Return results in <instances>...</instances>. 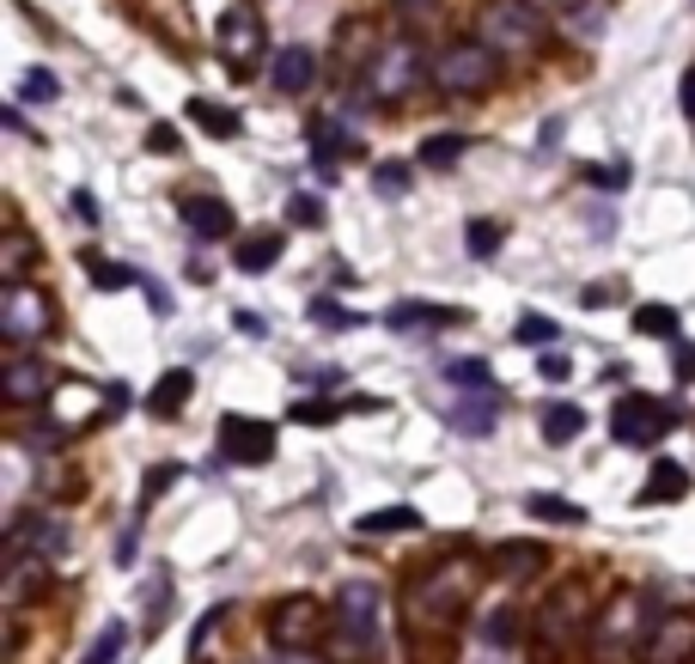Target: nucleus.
<instances>
[{"label":"nucleus","instance_id":"f257e3e1","mask_svg":"<svg viewBox=\"0 0 695 664\" xmlns=\"http://www.w3.org/2000/svg\"><path fill=\"white\" fill-rule=\"evenodd\" d=\"M488 74H495V43H451L433 62V79L446 92H476V86H488Z\"/></svg>","mask_w":695,"mask_h":664},{"label":"nucleus","instance_id":"f03ea898","mask_svg":"<svg viewBox=\"0 0 695 664\" xmlns=\"http://www.w3.org/2000/svg\"><path fill=\"white\" fill-rule=\"evenodd\" d=\"M671 409L665 402H653V397H622L617 402V415H610V433H617L622 446H653V439H665L671 433Z\"/></svg>","mask_w":695,"mask_h":664},{"label":"nucleus","instance_id":"7ed1b4c3","mask_svg":"<svg viewBox=\"0 0 695 664\" xmlns=\"http://www.w3.org/2000/svg\"><path fill=\"white\" fill-rule=\"evenodd\" d=\"M220 458L226 464H269L275 458V427L269 421H245V415H226L220 421Z\"/></svg>","mask_w":695,"mask_h":664},{"label":"nucleus","instance_id":"20e7f679","mask_svg":"<svg viewBox=\"0 0 695 664\" xmlns=\"http://www.w3.org/2000/svg\"><path fill=\"white\" fill-rule=\"evenodd\" d=\"M318 628H324L318 598H287L275 616H269V640H275L281 652H287V647H311V640H318Z\"/></svg>","mask_w":695,"mask_h":664},{"label":"nucleus","instance_id":"39448f33","mask_svg":"<svg viewBox=\"0 0 695 664\" xmlns=\"http://www.w3.org/2000/svg\"><path fill=\"white\" fill-rule=\"evenodd\" d=\"M342 628H348V640L355 647H372V628H378V586H367V579H355V586H342Z\"/></svg>","mask_w":695,"mask_h":664},{"label":"nucleus","instance_id":"423d86ee","mask_svg":"<svg viewBox=\"0 0 695 664\" xmlns=\"http://www.w3.org/2000/svg\"><path fill=\"white\" fill-rule=\"evenodd\" d=\"M495 397L500 390H470V397H458L446 409V427L451 433H463V439H488V433H495Z\"/></svg>","mask_w":695,"mask_h":664},{"label":"nucleus","instance_id":"0eeeda50","mask_svg":"<svg viewBox=\"0 0 695 664\" xmlns=\"http://www.w3.org/2000/svg\"><path fill=\"white\" fill-rule=\"evenodd\" d=\"M269 79H275V92H287V98L311 92V79H318V55H311L306 43L275 49V67H269Z\"/></svg>","mask_w":695,"mask_h":664},{"label":"nucleus","instance_id":"6e6552de","mask_svg":"<svg viewBox=\"0 0 695 664\" xmlns=\"http://www.w3.org/2000/svg\"><path fill=\"white\" fill-rule=\"evenodd\" d=\"M184 226L201 238V245H214V238L232 233V208L220 196H189L184 201Z\"/></svg>","mask_w":695,"mask_h":664},{"label":"nucleus","instance_id":"1a4fd4ad","mask_svg":"<svg viewBox=\"0 0 695 664\" xmlns=\"http://www.w3.org/2000/svg\"><path fill=\"white\" fill-rule=\"evenodd\" d=\"M385 324L390 329H451V324H463V311L458 305H421V299H402V305L385 311Z\"/></svg>","mask_w":695,"mask_h":664},{"label":"nucleus","instance_id":"9d476101","mask_svg":"<svg viewBox=\"0 0 695 664\" xmlns=\"http://www.w3.org/2000/svg\"><path fill=\"white\" fill-rule=\"evenodd\" d=\"M690 494V469L671 464V458H659L647 476V488H641V506H659V500H683Z\"/></svg>","mask_w":695,"mask_h":664},{"label":"nucleus","instance_id":"9b49d317","mask_svg":"<svg viewBox=\"0 0 695 664\" xmlns=\"http://www.w3.org/2000/svg\"><path fill=\"white\" fill-rule=\"evenodd\" d=\"M586 433V409H573V402H543V439L549 446H573Z\"/></svg>","mask_w":695,"mask_h":664},{"label":"nucleus","instance_id":"f8f14e48","mask_svg":"<svg viewBox=\"0 0 695 664\" xmlns=\"http://www.w3.org/2000/svg\"><path fill=\"white\" fill-rule=\"evenodd\" d=\"M220 43H226L232 55H238V49H245V55H257V49H263V18L250 13V7L226 13V25H220Z\"/></svg>","mask_w":695,"mask_h":664},{"label":"nucleus","instance_id":"ddd939ff","mask_svg":"<svg viewBox=\"0 0 695 664\" xmlns=\"http://www.w3.org/2000/svg\"><path fill=\"white\" fill-rule=\"evenodd\" d=\"M189 390H196V372L189 366H171L165 378H159L153 385V397H147V409H153V415H177V409H184V397Z\"/></svg>","mask_w":695,"mask_h":664},{"label":"nucleus","instance_id":"4468645a","mask_svg":"<svg viewBox=\"0 0 695 664\" xmlns=\"http://www.w3.org/2000/svg\"><path fill=\"white\" fill-rule=\"evenodd\" d=\"M586 603H580V591L573 586H561L556 598H549V610H543V640H568L573 634V616H580Z\"/></svg>","mask_w":695,"mask_h":664},{"label":"nucleus","instance_id":"2eb2a0df","mask_svg":"<svg viewBox=\"0 0 695 664\" xmlns=\"http://www.w3.org/2000/svg\"><path fill=\"white\" fill-rule=\"evenodd\" d=\"M123 647H128V622H104L92 634V647L79 652V664H123Z\"/></svg>","mask_w":695,"mask_h":664},{"label":"nucleus","instance_id":"dca6fc26","mask_svg":"<svg viewBox=\"0 0 695 664\" xmlns=\"http://www.w3.org/2000/svg\"><path fill=\"white\" fill-rule=\"evenodd\" d=\"M281 263V233H250L245 245H238V268L245 275H263V268Z\"/></svg>","mask_w":695,"mask_h":664},{"label":"nucleus","instance_id":"f3484780","mask_svg":"<svg viewBox=\"0 0 695 664\" xmlns=\"http://www.w3.org/2000/svg\"><path fill=\"white\" fill-rule=\"evenodd\" d=\"M189 116H196V128H208L214 140H238V116H232L226 104H214V98H189Z\"/></svg>","mask_w":695,"mask_h":664},{"label":"nucleus","instance_id":"a211bd4d","mask_svg":"<svg viewBox=\"0 0 695 664\" xmlns=\"http://www.w3.org/2000/svg\"><path fill=\"white\" fill-rule=\"evenodd\" d=\"M525 512L543 518V525H586V506H573V500H561V494H531Z\"/></svg>","mask_w":695,"mask_h":664},{"label":"nucleus","instance_id":"6ab92c4d","mask_svg":"<svg viewBox=\"0 0 695 664\" xmlns=\"http://www.w3.org/2000/svg\"><path fill=\"white\" fill-rule=\"evenodd\" d=\"M690 640H695V622H671V628L659 634V640H653V659L647 664H678V659H690Z\"/></svg>","mask_w":695,"mask_h":664},{"label":"nucleus","instance_id":"aec40b11","mask_svg":"<svg viewBox=\"0 0 695 664\" xmlns=\"http://www.w3.org/2000/svg\"><path fill=\"white\" fill-rule=\"evenodd\" d=\"M495 567L507 573V579H519V573H531V567H543V555H549V549H543V542H500L495 549Z\"/></svg>","mask_w":695,"mask_h":664},{"label":"nucleus","instance_id":"412c9836","mask_svg":"<svg viewBox=\"0 0 695 664\" xmlns=\"http://www.w3.org/2000/svg\"><path fill=\"white\" fill-rule=\"evenodd\" d=\"M488 32H495V43H525V37L537 32V13H525V7H500Z\"/></svg>","mask_w":695,"mask_h":664},{"label":"nucleus","instance_id":"4be33fe9","mask_svg":"<svg viewBox=\"0 0 695 664\" xmlns=\"http://www.w3.org/2000/svg\"><path fill=\"white\" fill-rule=\"evenodd\" d=\"M79 263H86V280H92V287H104V293H123V287H135V275H128V268H116L110 256H98V250H86Z\"/></svg>","mask_w":695,"mask_h":664},{"label":"nucleus","instance_id":"5701e85b","mask_svg":"<svg viewBox=\"0 0 695 664\" xmlns=\"http://www.w3.org/2000/svg\"><path fill=\"white\" fill-rule=\"evenodd\" d=\"M463 153H470V140H463V135H427V140H421V165H433V171L458 165Z\"/></svg>","mask_w":695,"mask_h":664},{"label":"nucleus","instance_id":"b1692460","mask_svg":"<svg viewBox=\"0 0 695 664\" xmlns=\"http://www.w3.org/2000/svg\"><path fill=\"white\" fill-rule=\"evenodd\" d=\"M446 385H458V390H495V372H488V360H446Z\"/></svg>","mask_w":695,"mask_h":664},{"label":"nucleus","instance_id":"393cba45","mask_svg":"<svg viewBox=\"0 0 695 664\" xmlns=\"http://www.w3.org/2000/svg\"><path fill=\"white\" fill-rule=\"evenodd\" d=\"M415 525H421L415 506H390V512H367V518H360V530H367V537H385V530H415Z\"/></svg>","mask_w":695,"mask_h":664},{"label":"nucleus","instance_id":"a878e982","mask_svg":"<svg viewBox=\"0 0 695 664\" xmlns=\"http://www.w3.org/2000/svg\"><path fill=\"white\" fill-rule=\"evenodd\" d=\"M463 250H470L476 263H488V256L500 250V226L495 220H470V226H463Z\"/></svg>","mask_w":695,"mask_h":664},{"label":"nucleus","instance_id":"bb28decb","mask_svg":"<svg viewBox=\"0 0 695 664\" xmlns=\"http://www.w3.org/2000/svg\"><path fill=\"white\" fill-rule=\"evenodd\" d=\"M629 324L641 329V336H659V341L678 336V317H671L665 305H641V311H629Z\"/></svg>","mask_w":695,"mask_h":664},{"label":"nucleus","instance_id":"cd10ccee","mask_svg":"<svg viewBox=\"0 0 695 664\" xmlns=\"http://www.w3.org/2000/svg\"><path fill=\"white\" fill-rule=\"evenodd\" d=\"M18 98H25V104H55V98H62V79L44 74V67H32V74L18 79Z\"/></svg>","mask_w":695,"mask_h":664},{"label":"nucleus","instance_id":"c85d7f7f","mask_svg":"<svg viewBox=\"0 0 695 664\" xmlns=\"http://www.w3.org/2000/svg\"><path fill=\"white\" fill-rule=\"evenodd\" d=\"M311 324L318 329H360V311L336 305V299H311Z\"/></svg>","mask_w":695,"mask_h":664},{"label":"nucleus","instance_id":"c756f323","mask_svg":"<svg viewBox=\"0 0 695 664\" xmlns=\"http://www.w3.org/2000/svg\"><path fill=\"white\" fill-rule=\"evenodd\" d=\"M512 634H519V616H512V610H495V616L482 622V640H488L495 652H507V647H512Z\"/></svg>","mask_w":695,"mask_h":664},{"label":"nucleus","instance_id":"7c9ffc66","mask_svg":"<svg viewBox=\"0 0 695 664\" xmlns=\"http://www.w3.org/2000/svg\"><path fill=\"white\" fill-rule=\"evenodd\" d=\"M336 415H348L342 402H294V421H306V427H330Z\"/></svg>","mask_w":695,"mask_h":664},{"label":"nucleus","instance_id":"2f4dec72","mask_svg":"<svg viewBox=\"0 0 695 664\" xmlns=\"http://www.w3.org/2000/svg\"><path fill=\"white\" fill-rule=\"evenodd\" d=\"M372 189H378V196H402V189H409V165H397V159L378 165L372 171Z\"/></svg>","mask_w":695,"mask_h":664},{"label":"nucleus","instance_id":"473e14b6","mask_svg":"<svg viewBox=\"0 0 695 664\" xmlns=\"http://www.w3.org/2000/svg\"><path fill=\"white\" fill-rule=\"evenodd\" d=\"M7 390H13V397H37V390H44V372H37L32 360H25V366L7 372Z\"/></svg>","mask_w":695,"mask_h":664},{"label":"nucleus","instance_id":"72a5a7b5","mask_svg":"<svg viewBox=\"0 0 695 664\" xmlns=\"http://www.w3.org/2000/svg\"><path fill=\"white\" fill-rule=\"evenodd\" d=\"M140 610H147V634H153L159 622H165V573H153V598L140 591Z\"/></svg>","mask_w":695,"mask_h":664},{"label":"nucleus","instance_id":"f704fd0d","mask_svg":"<svg viewBox=\"0 0 695 664\" xmlns=\"http://www.w3.org/2000/svg\"><path fill=\"white\" fill-rule=\"evenodd\" d=\"M512 336L531 341V348H537V341L549 348V341H556V324H549V317H519V329H512Z\"/></svg>","mask_w":695,"mask_h":664},{"label":"nucleus","instance_id":"c9c22d12","mask_svg":"<svg viewBox=\"0 0 695 664\" xmlns=\"http://www.w3.org/2000/svg\"><path fill=\"white\" fill-rule=\"evenodd\" d=\"M287 214H294L299 226H324V201H318V196H294V201H287Z\"/></svg>","mask_w":695,"mask_h":664},{"label":"nucleus","instance_id":"e433bc0d","mask_svg":"<svg viewBox=\"0 0 695 664\" xmlns=\"http://www.w3.org/2000/svg\"><path fill=\"white\" fill-rule=\"evenodd\" d=\"M537 372L549 378V385H561V378L573 372V360H568V354H543V360H537Z\"/></svg>","mask_w":695,"mask_h":664},{"label":"nucleus","instance_id":"4c0bfd02","mask_svg":"<svg viewBox=\"0 0 695 664\" xmlns=\"http://www.w3.org/2000/svg\"><path fill=\"white\" fill-rule=\"evenodd\" d=\"M573 32H580V37H598L604 32V13H598V7H580V13H573Z\"/></svg>","mask_w":695,"mask_h":664},{"label":"nucleus","instance_id":"58836bf2","mask_svg":"<svg viewBox=\"0 0 695 664\" xmlns=\"http://www.w3.org/2000/svg\"><path fill=\"white\" fill-rule=\"evenodd\" d=\"M98 214H104V208H98V196H92V189H74V220H86V226H92Z\"/></svg>","mask_w":695,"mask_h":664},{"label":"nucleus","instance_id":"ea45409f","mask_svg":"<svg viewBox=\"0 0 695 664\" xmlns=\"http://www.w3.org/2000/svg\"><path fill=\"white\" fill-rule=\"evenodd\" d=\"M342 409H348V415H385L390 402H385V397H348Z\"/></svg>","mask_w":695,"mask_h":664},{"label":"nucleus","instance_id":"a19ab883","mask_svg":"<svg viewBox=\"0 0 695 664\" xmlns=\"http://www.w3.org/2000/svg\"><path fill=\"white\" fill-rule=\"evenodd\" d=\"M147 305H153L159 317H171V293H165V287H159V280H147Z\"/></svg>","mask_w":695,"mask_h":664},{"label":"nucleus","instance_id":"79ce46f5","mask_svg":"<svg viewBox=\"0 0 695 664\" xmlns=\"http://www.w3.org/2000/svg\"><path fill=\"white\" fill-rule=\"evenodd\" d=\"M678 104H683V116H695V67L683 74V86H678Z\"/></svg>","mask_w":695,"mask_h":664},{"label":"nucleus","instance_id":"37998d69","mask_svg":"<svg viewBox=\"0 0 695 664\" xmlns=\"http://www.w3.org/2000/svg\"><path fill=\"white\" fill-rule=\"evenodd\" d=\"M232 324H238V336H263V317H257V311H238Z\"/></svg>","mask_w":695,"mask_h":664},{"label":"nucleus","instance_id":"c03bdc74","mask_svg":"<svg viewBox=\"0 0 695 664\" xmlns=\"http://www.w3.org/2000/svg\"><path fill=\"white\" fill-rule=\"evenodd\" d=\"M678 378H695V348H678Z\"/></svg>","mask_w":695,"mask_h":664},{"label":"nucleus","instance_id":"a18cd8bd","mask_svg":"<svg viewBox=\"0 0 695 664\" xmlns=\"http://www.w3.org/2000/svg\"><path fill=\"white\" fill-rule=\"evenodd\" d=\"M402 7H415V0H402Z\"/></svg>","mask_w":695,"mask_h":664}]
</instances>
